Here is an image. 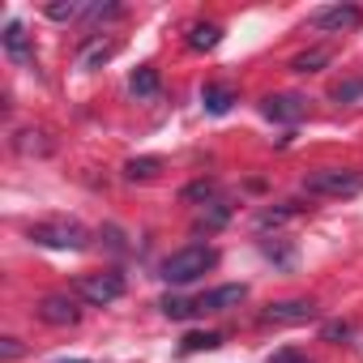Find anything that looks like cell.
<instances>
[{"instance_id": "cell-17", "label": "cell", "mask_w": 363, "mask_h": 363, "mask_svg": "<svg viewBox=\"0 0 363 363\" xmlns=\"http://www.w3.org/2000/svg\"><path fill=\"white\" fill-rule=\"evenodd\" d=\"M158 171H162V158H133V162L124 167L128 179H154Z\"/></svg>"}, {"instance_id": "cell-25", "label": "cell", "mask_w": 363, "mask_h": 363, "mask_svg": "<svg viewBox=\"0 0 363 363\" xmlns=\"http://www.w3.org/2000/svg\"><path fill=\"white\" fill-rule=\"evenodd\" d=\"M269 363H299V354L295 350H278V354H269Z\"/></svg>"}, {"instance_id": "cell-7", "label": "cell", "mask_w": 363, "mask_h": 363, "mask_svg": "<svg viewBox=\"0 0 363 363\" xmlns=\"http://www.w3.org/2000/svg\"><path fill=\"white\" fill-rule=\"evenodd\" d=\"M244 299H248V286H244V282H227V286L206 291V295L197 299V308H201V312H231V308H240Z\"/></svg>"}, {"instance_id": "cell-1", "label": "cell", "mask_w": 363, "mask_h": 363, "mask_svg": "<svg viewBox=\"0 0 363 363\" xmlns=\"http://www.w3.org/2000/svg\"><path fill=\"white\" fill-rule=\"evenodd\" d=\"M214 265H218V252H214V248L189 244V248H179V252H171V257L162 261V278H167L171 286H189V282H197L201 274H210Z\"/></svg>"}, {"instance_id": "cell-13", "label": "cell", "mask_w": 363, "mask_h": 363, "mask_svg": "<svg viewBox=\"0 0 363 363\" xmlns=\"http://www.w3.org/2000/svg\"><path fill=\"white\" fill-rule=\"evenodd\" d=\"M201 103H206V111H214V116H223V111H231V103H235V94H231L227 86H206V90H201Z\"/></svg>"}, {"instance_id": "cell-10", "label": "cell", "mask_w": 363, "mask_h": 363, "mask_svg": "<svg viewBox=\"0 0 363 363\" xmlns=\"http://www.w3.org/2000/svg\"><path fill=\"white\" fill-rule=\"evenodd\" d=\"M0 43H5V52H9L13 60H30V35H26L22 22H9L5 35H0Z\"/></svg>"}, {"instance_id": "cell-21", "label": "cell", "mask_w": 363, "mask_h": 363, "mask_svg": "<svg viewBox=\"0 0 363 363\" xmlns=\"http://www.w3.org/2000/svg\"><path fill=\"white\" fill-rule=\"evenodd\" d=\"M218 342H223L218 333H189V337H184V346H189V350H214Z\"/></svg>"}, {"instance_id": "cell-9", "label": "cell", "mask_w": 363, "mask_h": 363, "mask_svg": "<svg viewBox=\"0 0 363 363\" xmlns=\"http://www.w3.org/2000/svg\"><path fill=\"white\" fill-rule=\"evenodd\" d=\"M261 111H265L269 120L295 124V120H303V116H308V99H299V94H269V99L261 103Z\"/></svg>"}, {"instance_id": "cell-19", "label": "cell", "mask_w": 363, "mask_h": 363, "mask_svg": "<svg viewBox=\"0 0 363 363\" xmlns=\"http://www.w3.org/2000/svg\"><path fill=\"white\" fill-rule=\"evenodd\" d=\"M158 308H162V316H171V320H184L189 312H197V303H189V299H175V295H167Z\"/></svg>"}, {"instance_id": "cell-2", "label": "cell", "mask_w": 363, "mask_h": 363, "mask_svg": "<svg viewBox=\"0 0 363 363\" xmlns=\"http://www.w3.org/2000/svg\"><path fill=\"white\" fill-rule=\"evenodd\" d=\"M303 189L312 197H359L363 193V175L350 167H320L303 175Z\"/></svg>"}, {"instance_id": "cell-11", "label": "cell", "mask_w": 363, "mask_h": 363, "mask_svg": "<svg viewBox=\"0 0 363 363\" xmlns=\"http://www.w3.org/2000/svg\"><path fill=\"white\" fill-rule=\"evenodd\" d=\"M218 39H223V30H218L214 22H197V26L189 30V48H193V52H210V48H218Z\"/></svg>"}, {"instance_id": "cell-6", "label": "cell", "mask_w": 363, "mask_h": 363, "mask_svg": "<svg viewBox=\"0 0 363 363\" xmlns=\"http://www.w3.org/2000/svg\"><path fill=\"white\" fill-rule=\"evenodd\" d=\"M312 316H316V303H312V299H282V303H269V308L261 312L265 325H303V320H312Z\"/></svg>"}, {"instance_id": "cell-8", "label": "cell", "mask_w": 363, "mask_h": 363, "mask_svg": "<svg viewBox=\"0 0 363 363\" xmlns=\"http://www.w3.org/2000/svg\"><path fill=\"white\" fill-rule=\"evenodd\" d=\"M77 316H82V308L73 295H43L39 299V320H48V325H77Z\"/></svg>"}, {"instance_id": "cell-27", "label": "cell", "mask_w": 363, "mask_h": 363, "mask_svg": "<svg viewBox=\"0 0 363 363\" xmlns=\"http://www.w3.org/2000/svg\"><path fill=\"white\" fill-rule=\"evenodd\" d=\"M60 363H90V359H60Z\"/></svg>"}, {"instance_id": "cell-26", "label": "cell", "mask_w": 363, "mask_h": 363, "mask_svg": "<svg viewBox=\"0 0 363 363\" xmlns=\"http://www.w3.org/2000/svg\"><path fill=\"white\" fill-rule=\"evenodd\" d=\"M346 333H350L346 325H325V337H346Z\"/></svg>"}, {"instance_id": "cell-5", "label": "cell", "mask_w": 363, "mask_h": 363, "mask_svg": "<svg viewBox=\"0 0 363 363\" xmlns=\"http://www.w3.org/2000/svg\"><path fill=\"white\" fill-rule=\"evenodd\" d=\"M359 22H363V9H354V5H325V9L312 13V26H316V30H329V35L354 30Z\"/></svg>"}, {"instance_id": "cell-23", "label": "cell", "mask_w": 363, "mask_h": 363, "mask_svg": "<svg viewBox=\"0 0 363 363\" xmlns=\"http://www.w3.org/2000/svg\"><path fill=\"white\" fill-rule=\"evenodd\" d=\"M86 18H90V22H107V18H120V5H86Z\"/></svg>"}, {"instance_id": "cell-18", "label": "cell", "mask_w": 363, "mask_h": 363, "mask_svg": "<svg viewBox=\"0 0 363 363\" xmlns=\"http://www.w3.org/2000/svg\"><path fill=\"white\" fill-rule=\"evenodd\" d=\"M111 56H116V43H94V48L82 52V69H94V65H103V60H111Z\"/></svg>"}, {"instance_id": "cell-22", "label": "cell", "mask_w": 363, "mask_h": 363, "mask_svg": "<svg viewBox=\"0 0 363 363\" xmlns=\"http://www.w3.org/2000/svg\"><path fill=\"white\" fill-rule=\"evenodd\" d=\"M333 99H337V103H354V99H363V82H342V86H333Z\"/></svg>"}, {"instance_id": "cell-16", "label": "cell", "mask_w": 363, "mask_h": 363, "mask_svg": "<svg viewBox=\"0 0 363 363\" xmlns=\"http://www.w3.org/2000/svg\"><path fill=\"white\" fill-rule=\"evenodd\" d=\"M82 13H86L82 0H56V5H48V18H52V22H73V18H82Z\"/></svg>"}, {"instance_id": "cell-12", "label": "cell", "mask_w": 363, "mask_h": 363, "mask_svg": "<svg viewBox=\"0 0 363 363\" xmlns=\"http://www.w3.org/2000/svg\"><path fill=\"white\" fill-rule=\"evenodd\" d=\"M158 86H162V82H158V69H150V65H141V69L133 73V82H128V90H133L137 99H154Z\"/></svg>"}, {"instance_id": "cell-3", "label": "cell", "mask_w": 363, "mask_h": 363, "mask_svg": "<svg viewBox=\"0 0 363 363\" xmlns=\"http://www.w3.org/2000/svg\"><path fill=\"white\" fill-rule=\"evenodd\" d=\"M30 240L43 244V248H69V252H82L90 244L86 227L82 223H69V218H52V223H35L30 227Z\"/></svg>"}, {"instance_id": "cell-24", "label": "cell", "mask_w": 363, "mask_h": 363, "mask_svg": "<svg viewBox=\"0 0 363 363\" xmlns=\"http://www.w3.org/2000/svg\"><path fill=\"white\" fill-rule=\"evenodd\" d=\"M210 193H214V184H206V179H197V184H189V189H184V197H189V201H201V197H210Z\"/></svg>"}, {"instance_id": "cell-15", "label": "cell", "mask_w": 363, "mask_h": 363, "mask_svg": "<svg viewBox=\"0 0 363 363\" xmlns=\"http://www.w3.org/2000/svg\"><path fill=\"white\" fill-rule=\"evenodd\" d=\"M325 65H329V52H325V48H312V52H303V56H295V60H291V69H295V73H320Z\"/></svg>"}, {"instance_id": "cell-4", "label": "cell", "mask_w": 363, "mask_h": 363, "mask_svg": "<svg viewBox=\"0 0 363 363\" xmlns=\"http://www.w3.org/2000/svg\"><path fill=\"white\" fill-rule=\"evenodd\" d=\"M124 295V278L116 269H103V274H82L77 278V299L90 303V308H107Z\"/></svg>"}, {"instance_id": "cell-14", "label": "cell", "mask_w": 363, "mask_h": 363, "mask_svg": "<svg viewBox=\"0 0 363 363\" xmlns=\"http://www.w3.org/2000/svg\"><path fill=\"white\" fill-rule=\"evenodd\" d=\"M227 218H231V206H227V201H210V206L197 214V227H201V231H218Z\"/></svg>"}, {"instance_id": "cell-20", "label": "cell", "mask_w": 363, "mask_h": 363, "mask_svg": "<svg viewBox=\"0 0 363 363\" xmlns=\"http://www.w3.org/2000/svg\"><path fill=\"white\" fill-rule=\"evenodd\" d=\"M295 214H299V206H295V201H286L282 210H265V214H261V227H265V231H269V227H282V223H286V218H295Z\"/></svg>"}]
</instances>
